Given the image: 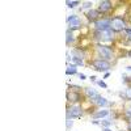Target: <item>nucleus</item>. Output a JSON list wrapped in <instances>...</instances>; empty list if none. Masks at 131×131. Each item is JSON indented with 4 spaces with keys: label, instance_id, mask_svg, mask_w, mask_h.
<instances>
[{
    "label": "nucleus",
    "instance_id": "obj_26",
    "mask_svg": "<svg viewBox=\"0 0 131 131\" xmlns=\"http://www.w3.org/2000/svg\"><path fill=\"white\" fill-rule=\"evenodd\" d=\"M93 125H101V122H98V121H92Z\"/></svg>",
    "mask_w": 131,
    "mask_h": 131
},
{
    "label": "nucleus",
    "instance_id": "obj_28",
    "mask_svg": "<svg viewBox=\"0 0 131 131\" xmlns=\"http://www.w3.org/2000/svg\"><path fill=\"white\" fill-rule=\"evenodd\" d=\"M127 70H128V71H131V66H128V67H127Z\"/></svg>",
    "mask_w": 131,
    "mask_h": 131
},
{
    "label": "nucleus",
    "instance_id": "obj_11",
    "mask_svg": "<svg viewBox=\"0 0 131 131\" xmlns=\"http://www.w3.org/2000/svg\"><path fill=\"white\" fill-rule=\"evenodd\" d=\"M98 15H100L98 9H91V10L86 12V17H88V20H96L98 17Z\"/></svg>",
    "mask_w": 131,
    "mask_h": 131
},
{
    "label": "nucleus",
    "instance_id": "obj_5",
    "mask_svg": "<svg viewBox=\"0 0 131 131\" xmlns=\"http://www.w3.org/2000/svg\"><path fill=\"white\" fill-rule=\"evenodd\" d=\"M83 112H81V106L80 105H73L71 107L67 109V119H72V118H79L81 117Z\"/></svg>",
    "mask_w": 131,
    "mask_h": 131
},
{
    "label": "nucleus",
    "instance_id": "obj_27",
    "mask_svg": "<svg viewBox=\"0 0 131 131\" xmlns=\"http://www.w3.org/2000/svg\"><path fill=\"white\" fill-rule=\"evenodd\" d=\"M102 131H113V130H110V128H109V127H106V128H104Z\"/></svg>",
    "mask_w": 131,
    "mask_h": 131
},
{
    "label": "nucleus",
    "instance_id": "obj_14",
    "mask_svg": "<svg viewBox=\"0 0 131 131\" xmlns=\"http://www.w3.org/2000/svg\"><path fill=\"white\" fill-rule=\"evenodd\" d=\"M67 98H68V100L71 98V101H79L80 100V96H79V93H71V96L67 94Z\"/></svg>",
    "mask_w": 131,
    "mask_h": 131
},
{
    "label": "nucleus",
    "instance_id": "obj_12",
    "mask_svg": "<svg viewBox=\"0 0 131 131\" xmlns=\"http://www.w3.org/2000/svg\"><path fill=\"white\" fill-rule=\"evenodd\" d=\"M106 115H109V110H106V109H102V110L94 113L93 117H94V118H104V117H106Z\"/></svg>",
    "mask_w": 131,
    "mask_h": 131
},
{
    "label": "nucleus",
    "instance_id": "obj_2",
    "mask_svg": "<svg viewBox=\"0 0 131 131\" xmlns=\"http://www.w3.org/2000/svg\"><path fill=\"white\" fill-rule=\"evenodd\" d=\"M114 37L113 30L112 29H106V30H97L96 31V38L100 41H112Z\"/></svg>",
    "mask_w": 131,
    "mask_h": 131
},
{
    "label": "nucleus",
    "instance_id": "obj_22",
    "mask_svg": "<svg viewBox=\"0 0 131 131\" xmlns=\"http://www.w3.org/2000/svg\"><path fill=\"white\" fill-rule=\"evenodd\" d=\"M92 7V3L91 2H86V3H84V5H83V8H91Z\"/></svg>",
    "mask_w": 131,
    "mask_h": 131
},
{
    "label": "nucleus",
    "instance_id": "obj_25",
    "mask_svg": "<svg viewBox=\"0 0 131 131\" xmlns=\"http://www.w3.org/2000/svg\"><path fill=\"white\" fill-rule=\"evenodd\" d=\"M79 78H80L81 80H85V75H84V73H79Z\"/></svg>",
    "mask_w": 131,
    "mask_h": 131
},
{
    "label": "nucleus",
    "instance_id": "obj_3",
    "mask_svg": "<svg viewBox=\"0 0 131 131\" xmlns=\"http://www.w3.org/2000/svg\"><path fill=\"white\" fill-rule=\"evenodd\" d=\"M93 67L94 70L97 71H109L110 70V63H109L107 60H104V59H97V60H93Z\"/></svg>",
    "mask_w": 131,
    "mask_h": 131
},
{
    "label": "nucleus",
    "instance_id": "obj_1",
    "mask_svg": "<svg viewBox=\"0 0 131 131\" xmlns=\"http://www.w3.org/2000/svg\"><path fill=\"white\" fill-rule=\"evenodd\" d=\"M110 29L113 31H119V30H125L126 29V23H125V20L122 17H114L112 18V23H110Z\"/></svg>",
    "mask_w": 131,
    "mask_h": 131
},
{
    "label": "nucleus",
    "instance_id": "obj_29",
    "mask_svg": "<svg viewBox=\"0 0 131 131\" xmlns=\"http://www.w3.org/2000/svg\"><path fill=\"white\" fill-rule=\"evenodd\" d=\"M130 130H131V119H130Z\"/></svg>",
    "mask_w": 131,
    "mask_h": 131
},
{
    "label": "nucleus",
    "instance_id": "obj_31",
    "mask_svg": "<svg viewBox=\"0 0 131 131\" xmlns=\"http://www.w3.org/2000/svg\"><path fill=\"white\" fill-rule=\"evenodd\" d=\"M128 38H130V41H131V37H128Z\"/></svg>",
    "mask_w": 131,
    "mask_h": 131
},
{
    "label": "nucleus",
    "instance_id": "obj_4",
    "mask_svg": "<svg viewBox=\"0 0 131 131\" xmlns=\"http://www.w3.org/2000/svg\"><path fill=\"white\" fill-rule=\"evenodd\" d=\"M67 23H68V30L79 29L81 26V20L76 15H71L70 17H67Z\"/></svg>",
    "mask_w": 131,
    "mask_h": 131
},
{
    "label": "nucleus",
    "instance_id": "obj_15",
    "mask_svg": "<svg viewBox=\"0 0 131 131\" xmlns=\"http://www.w3.org/2000/svg\"><path fill=\"white\" fill-rule=\"evenodd\" d=\"M66 4H67L68 8H75L76 5H79L80 3H79V2H70V0H67V2H66Z\"/></svg>",
    "mask_w": 131,
    "mask_h": 131
},
{
    "label": "nucleus",
    "instance_id": "obj_23",
    "mask_svg": "<svg viewBox=\"0 0 131 131\" xmlns=\"http://www.w3.org/2000/svg\"><path fill=\"white\" fill-rule=\"evenodd\" d=\"M125 31H126V34H127L128 37H131V29H130V28H126Z\"/></svg>",
    "mask_w": 131,
    "mask_h": 131
},
{
    "label": "nucleus",
    "instance_id": "obj_20",
    "mask_svg": "<svg viewBox=\"0 0 131 131\" xmlns=\"http://www.w3.org/2000/svg\"><path fill=\"white\" fill-rule=\"evenodd\" d=\"M125 114H126V117H127V118H130V119H131V107H130V109H127V110L125 112Z\"/></svg>",
    "mask_w": 131,
    "mask_h": 131
},
{
    "label": "nucleus",
    "instance_id": "obj_18",
    "mask_svg": "<svg viewBox=\"0 0 131 131\" xmlns=\"http://www.w3.org/2000/svg\"><path fill=\"white\" fill-rule=\"evenodd\" d=\"M67 43H70V42H72L73 41V37H72V34H71V30H67Z\"/></svg>",
    "mask_w": 131,
    "mask_h": 131
},
{
    "label": "nucleus",
    "instance_id": "obj_8",
    "mask_svg": "<svg viewBox=\"0 0 131 131\" xmlns=\"http://www.w3.org/2000/svg\"><path fill=\"white\" fill-rule=\"evenodd\" d=\"M112 9V3L109 0H102L100 2V5H98V12H107V10Z\"/></svg>",
    "mask_w": 131,
    "mask_h": 131
},
{
    "label": "nucleus",
    "instance_id": "obj_30",
    "mask_svg": "<svg viewBox=\"0 0 131 131\" xmlns=\"http://www.w3.org/2000/svg\"><path fill=\"white\" fill-rule=\"evenodd\" d=\"M128 55H130V57H131V51H130V52H128Z\"/></svg>",
    "mask_w": 131,
    "mask_h": 131
},
{
    "label": "nucleus",
    "instance_id": "obj_21",
    "mask_svg": "<svg viewBox=\"0 0 131 131\" xmlns=\"http://www.w3.org/2000/svg\"><path fill=\"white\" fill-rule=\"evenodd\" d=\"M97 84H98V85H100V86H102V88H107V85H106V84H105V83H104L102 80H100V81H98Z\"/></svg>",
    "mask_w": 131,
    "mask_h": 131
},
{
    "label": "nucleus",
    "instance_id": "obj_6",
    "mask_svg": "<svg viewBox=\"0 0 131 131\" xmlns=\"http://www.w3.org/2000/svg\"><path fill=\"white\" fill-rule=\"evenodd\" d=\"M97 51L98 54L104 58V60H109V59H112L113 58V50L110 47H107V46H104V45H100L97 47Z\"/></svg>",
    "mask_w": 131,
    "mask_h": 131
},
{
    "label": "nucleus",
    "instance_id": "obj_10",
    "mask_svg": "<svg viewBox=\"0 0 131 131\" xmlns=\"http://www.w3.org/2000/svg\"><path fill=\"white\" fill-rule=\"evenodd\" d=\"M85 93H86V96H88L91 100H94L97 96H100V94L97 93V91L93 89V88H85Z\"/></svg>",
    "mask_w": 131,
    "mask_h": 131
},
{
    "label": "nucleus",
    "instance_id": "obj_13",
    "mask_svg": "<svg viewBox=\"0 0 131 131\" xmlns=\"http://www.w3.org/2000/svg\"><path fill=\"white\" fill-rule=\"evenodd\" d=\"M76 72H78V70H76V66H75V64H68L67 70H66V73H67V75H75Z\"/></svg>",
    "mask_w": 131,
    "mask_h": 131
},
{
    "label": "nucleus",
    "instance_id": "obj_19",
    "mask_svg": "<svg viewBox=\"0 0 131 131\" xmlns=\"http://www.w3.org/2000/svg\"><path fill=\"white\" fill-rule=\"evenodd\" d=\"M66 125H67V128L70 130V128L72 127V125H73V121H72V119H70V118H68V119H67V122H66Z\"/></svg>",
    "mask_w": 131,
    "mask_h": 131
},
{
    "label": "nucleus",
    "instance_id": "obj_9",
    "mask_svg": "<svg viewBox=\"0 0 131 131\" xmlns=\"http://www.w3.org/2000/svg\"><path fill=\"white\" fill-rule=\"evenodd\" d=\"M96 105H98V106H107L109 105V101L106 100L105 97H102V96H97L94 100H92Z\"/></svg>",
    "mask_w": 131,
    "mask_h": 131
},
{
    "label": "nucleus",
    "instance_id": "obj_24",
    "mask_svg": "<svg viewBox=\"0 0 131 131\" xmlns=\"http://www.w3.org/2000/svg\"><path fill=\"white\" fill-rule=\"evenodd\" d=\"M126 96L130 98V100H131V88L130 89H127V92H126Z\"/></svg>",
    "mask_w": 131,
    "mask_h": 131
},
{
    "label": "nucleus",
    "instance_id": "obj_17",
    "mask_svg": "<svg viewBox=\"0 0 131 131\" xmlns=\"http://www.w3.org/2000/svg\"><path fill=\"white\" fill-rule=\"evenodd\" d=\"M110 125H112V121H109V119H104V121H101V126H104L105 128L109 127Z\"/></svg>",
    "mask_w": 131,
    "mask_h": 131
},
{
    "label": "nucleus",
    "instance_id": "obj_7",
    "mask_svg": "<svg viewBox=\"0 0 131 131\" xmlns=\"http://www.w3.org/2000/svg\"><path fill=\"white\" fill-rule=\"evenodd\" d=\"M110 23H112V20H109V18H101V20L96 21L94 26L97 30H106V29H110Z\"/></svg>",
    "mask_w": 131,
    "mask_h": 131
},
{
    "label": "nucleus",
    "instance_id": "obj_16",
    "mask_svg": "<svg viewBox=\"0 0 131 131\" xmlns=\"http://www.w3.org/2000/svg\"><path fill=\"white\" fill-rule=\"evenodd\" d=\"M72 60H73L76 64H78V66H83V64H84V63H83V59H80L79 57H73Z\"/></svg>",
    "mask_w": 131,
    "mask_h": 131
}]
</instances>
